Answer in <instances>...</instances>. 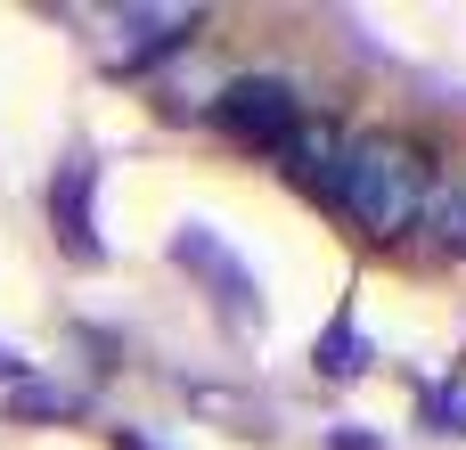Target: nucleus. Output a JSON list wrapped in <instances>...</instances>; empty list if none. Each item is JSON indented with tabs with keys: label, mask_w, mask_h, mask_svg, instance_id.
<instances>
[{
	"label": "nucleus",
	"mask_w": 466,
	"mask_h": 450,
	"mask_svg": "<svg viewBox=\"0 0 466 450\" xmlns=\"http://www.w3.org/2000/svg\"><path fill=\"white\" fill-rule=\"evenodd\" d=\"M287 180L369 238H410L418 213L442 197V172L426 148L393 131H328V123H303V139L287 148Z\"/></svg>",
	"instance_id": "obj_1"
},
{
	"label": "nucleus",
	"mask_w": 466,
	"mask_h": 450,
	"mask_svg": "<svg viewBox=\"0 0 466 450\" xmlns=\"http://www.w3.org/2000/svg\"><path fill=\"white\" fill-rule=\"evenodd\" d=\"M303 123H311V107H303L295 82H279V74H238V82L221 90V131H229L238 148H254V156H279V164H287V148L303 139Z\"/></svg>",
	"instance_id": "obj_2"
},
{
	"label": "nucleus",
	"mask_w": 466,
	"mask_h": 450,
	"mask_svg": "<svg viewBox=\"0 0 466 450\" xmlns=\"http://www.w3.org/2000/svg\"><path fill=\"white\" fill-rule=\"evenodd\" d=\"M106 25H115V33H106L98 49H106V66H115V74H131V66H147V57L180 49L205 16H197V8H115Z\"/></svg>",
	"instance_id": "obj_3"
},
{
	"label": "nucleus",
	"mask_w": 466,
	"mask_h": 450,
	"mask_svg": "<svg viewBox=\"0 0 466 450\" xmlns=\"http://www.w3.org/2000/svg\"><path fill=\"white\" fill-rule=\"evenodd\" d=\"M172 254H180L188 271H205V279L221 287V303H238L246 320L262 312V303H254V279H246V262H238V254H221V246H213L205 230H180V246H172Z\"/></svg>",
	"instance_id": "obj_4"
},
{
	"label": "nucleus",
	"mask_w": 466,
	"mask_h": 450,
	"mask_svg": "<svg viewBox=\"0 0 466 450\" xmlns=\"http://www.w3.org/2000/svg\"><path fill=\"white\" fill-rule=\"evenodd\" d=\"M82 180H90V164H66L57 172V189H49V205H57V221H66V254H98V238H90V213H82Z\"/></svg>",
	"instance_id": "obj_5"
},
{
	"label": "nucleus",
	"mask_w": 466,
	"mask_h": 450,
	"mask_svg": "<svg viewBox=\"0 0 466 450\" xmlns=\"http://www.w3.org/2000/svg\"><path fill=\"white\" fill-rule=\"evenodd\" d=\"M410 238H426V246H442V254H466V197H459V189H442V197L418 213Z\"/></svg>",
	"instance_id": "obj_6"
},
{
	"label": "nucleus",
	"mask_w": 466,
	"mask_h": 450,
	"mask_svg": "<svg viewBox=\"0 0 466 450\" xmlns=\"http://www.w3.org/2000/svg\"><path fill=\"white\" fill-rule=\"evenodd\" d=\"M8 410H16V418H74L82 402H74V394H57V385H16V394H8Z\"/></svg>",
	"instance_id": "obj_7"
},
{
	"label": "nucleus",
	"mask_w": 466,
	"mask_h": 450,
	"mask_svg": "<svg viewBox=\"0 0 466 450\" xmlns=\"http://www.w3.org/2000/svg\"><path fill=\"white\" fill-rule=\"evenodd\" d=\"M123 450H147V443H139V435H123Z\"/></svg>",
	"instance_id": "obj_8"
}]
</instances>
